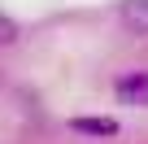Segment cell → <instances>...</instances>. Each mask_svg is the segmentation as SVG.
<instances>
[{
    "label": "cell",
    "instance_id": "obj_1",
    "mask_svg": "<svg viewBox=\"0 0 148 144\" xmlns=\"http://www.w3.org/2000/svg\"><path fill=\"white\" fill-rule=\"evenodd\" d=\"M113 92H118L122 105H131V109H148V74H144V70H135V74H126V79H118Z\"/></svg>",
    "mask_w": 148,
    "mask_h": 144
},
{
    "label": "cell",
    "instance_id": "obj_2",
    "mask_svg": "<svg viewBox=\"0 0 148 144\" xmlns=\"http://www.w3.org/2000/svg\"><path fill=\"white\" fill-rule=\"evenodd\" d=\"M122 26L131 35H148V0H122Z\"/></svg>",
    "mask_w": 148,
    "mask_h": 144
},
{
    "label": "cell",
    "instance_id": "obj_3",
    "mask_svg": "<svg viewBox=\"0 0 148 144\" xmlns=\"http://www.w3.org/2000/svg\"><path fill=\"white\" fill-rule=\"evenodd\" d=\"M70 127L79 135H118V122L113 118H74Z\"/></svg>",
    "mask_w": 148,
    "mask_h": 144
},
{
    "label": "cell",
    "instance_id": "obj_4",
    "mask_svg": "<svg viewBox=\"0 0 148 144\" xmlns=\"http://www.w3.org/2000/svg\"><path fill=\"white\" fill-rule=\"evenodd\" d=\"M18 35H22V31H18V22H13L9 13H0V48H9Z\"/></svg>",
    "mask_w": 148,
    "mask_h": 144
}]
</instances>
